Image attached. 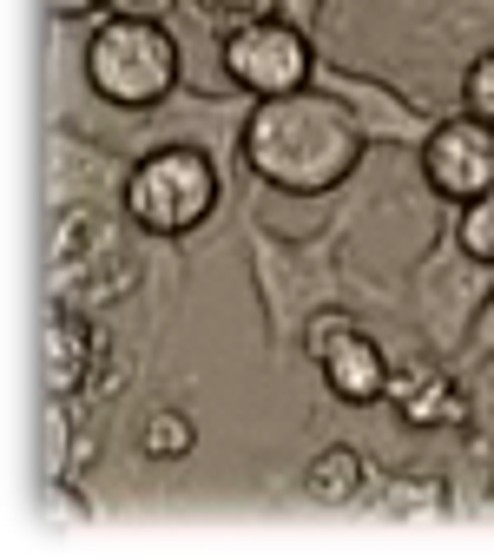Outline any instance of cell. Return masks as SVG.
<instances>
[{
	"label": "cell",
	"mask_w": 494,
	"mask_h": 560,
	"mask_svg": "<svg viewBox=\"0 0 494 560\" xmlns=\"http://www.w3.org/2000/svg\"><path fill=\"white\" fill-rule=\"evenodd\" d=\"M461 93H468V113H481V119H494V47L468 67V80H461Z\"/></svg>",
	"instance_id": "7c38bea8"
},
{
	"label": "cell",
	"mask_w": 494,
	"mask_h": 560,
	"mask_svg": "<svg viewBox=\"0 0 494 560\" xmlns=\"http://www.w3.org/2000/svg\"><path fill=\"white\" fill-rule=\"evenodd\" d=\"M217 211V172L198 145H158L126 172V218L145 237H185Z\"/></svg>",
	"instance_id": "3957f363"
},
{
	"label": "cell",
	"mask_w": 494,
	"mask_h": 560,
	"mask_svg": "<svg viewBox=\"0 0 494 560\" xmlns=\"http://www.w3.org/2000/svg\"><path fill=\"white\" fill-rule=\"evenodd\" d=\"M145 455H158V462H178V455H191V442H198V429L178 416V409H158V416H145Z\"/></svg>",
	"instance_id": "8fae6325"
},
{
	"label": "cell",
	"mask_w": 494,
	"mask_h": 560,
	"mask_svg": "<svg viewBox=\"0 0 494 560\" xmlns=\"http://www.w3.org/2000/svg\"><path fill=\"white\" fill-rule=\"evenodd\" d=\"M422 178L448 205H468V198L494 191V119H481V113L442 119L422 139Z\"/></svg>",
	"instance_id": "5b68a950"
},
{
	"label": "cell",
	"mask_w": 494,
	"mask_h": 560,
	"mask_svg": "<svg viewBox=\"0 0 494 560\" xmlns=\"http://www.w3.org/2000/svg\"><path fill=\"white\" fill-rule=\"evenodd\" d=\"M106 8H113V14H126V21H165L178 0H106Z\"/></svg>",
	"instance_id": "4fadbf2b"
},
{
	"label": "cell",
	"mask_w": 494,
	"mask_h": 560,
	"mask_svg": "<svg viewBox=\"0 0 494 560\" xmlns=\"http://www.w3.org/2000/svg\"><path fill=\"white\" fill-rule=\"evenodd\" d=\"M455 244H461V257L494 264V191H481V198L461 205V218H455Z\"/></svg>",
	"instance_id": "30bf717a"
},
{
	"label": "cell",
	"mask_w": 494,
	"mask_h": 560,
	"mask_svg": "<svg viewBox=\"0 0 494 560\" xmlns=\"http://www.w3.org/2000/svg\"><path fill=\"white\" fill-rule=\"evenodd\" d=\"M47 8H54L60 21H80V14H93V8H106V0H47Z\"/></svg>",
	"instance_id": "5bb4252c"
},
{
	"label": "cell",
	"mask_w": 494,
	"mask_h": 560,
	"mask_svg": "<svg viewBox=\"0 0 494 560\" xmlns=\"http://www.w3.org/2000/svg\"><path fill=\"white\" fill-rule=\"evenodd\" d=\"M237 145H244V165L264 185H278L291 198H324L356 172L363 126L343 100L304 86V93H284V100H258Z\"/></svg>",
	"instance_id": "6da1fadb"
},
{
	"label": "cell",
	"mask_w": 494,
	"mask_h": 560,
	"mask_svg": "<svg viewBox=\"0 0 494 560\" xmlns=\"http://www.w3.org/2000/svg\"><path fill=\"white\" fill-rule=\"evenodd\" d=\"M389 396H396V409L409 416V422H461L468 416V402H461V389L448 383V370H415V376H396L389 383Z\"/></svg>",
	"instance_id": "ba28073f"
},
{
	"label": "cell",
	"mask_w": 494,
	"mask_h": 560,
	"mask_svg": "<svg viewBox=\"0 0 494 560\" xmlns=\"http://www.w3.org/2000/svg\"><path fill=\"white\" fill-rule=\"evenodd\" d=\"M363 488H369V462H363L356 448H324V455L310 462V475H304V494L324 501V508H343V501H356Z\"/></svg>",
	"instance_id": "9c48e42d"
},
{
	"label": "cell",
	"mask_w": 494,
	"mask_h": 560,
	"mask_svg": "<svg viewBox=\"0 0 494 560\" xmlns=\"http://www.w3.org/2000/svg\"><path fill=\"white\" fill-rule=\"evenodd\" d=\"M474 343H481V350H494V298L481 304V324H474Z\"/></svg>",
	"instance_id": "9a60e30c"
},
{
	"label": "cell",
	"mask_w": 494,
	"mask_h": 560,
	"mask_svg": "<svg viewBox=\"0 0 494 560\" xmlns=\"http://www.w3.org/2000/svg\"><path fill=\"white\" fill-rule=\"evenodd\" d=\"M317 357H324V383H330L337 402H356V409H363V402H383L389 383H396L389 357H383L363 330H343L337 317L317 324Z\"/></svg>",
	"instance_id": "8992f818"
},
{
	"label": "cell",
	"mask_w": 494,
	"mask_h": 560,
	"mask_svg": "<svg viewBox=\"0 0 494 560\" xmlns=\"http://www.w3.org/2000/svg\"><path fill=\"white\" fill-rule=\"evenodd\" d=\"M224 73L251 100H284L310 86V40L284 21H237L224 34Z\"/></svg>",
	"instance_id": "277c9868"
},
{
	"label": "cell",
	"mask_w": 494,
	"mask_h": 560,
	"mask_svg": "<svg viewBox=\"0 0 494 560\" xmlns=\"http://www.w3.org/2000/svg\"><path fill=\"white\" fill-rule=\"evenodd\" d=\"M93 350H99V330H93L86 317L60 311V317L47 324V383H54V396H73V389L86 383Z\"/></svg>",
	"instance_id": "52a82bcc"
},
{
	"label": "cell",
	"mask_w": 494,
	"mask_h": 560,
	"mask_svg": "<svg viewBox=\"0 0 494 560\" xmlns=\"http://www.w3.org/2000/svg\"><path fill=\"white\" fill-rule=\"evenodd\" d=\"M86 80L106 106L126 113H152L172 86H178V40L165 34V21H99L93 47H86Z\"/></svg>",
	"instance_id": "7a4b0ae2"
}]
</instances>
